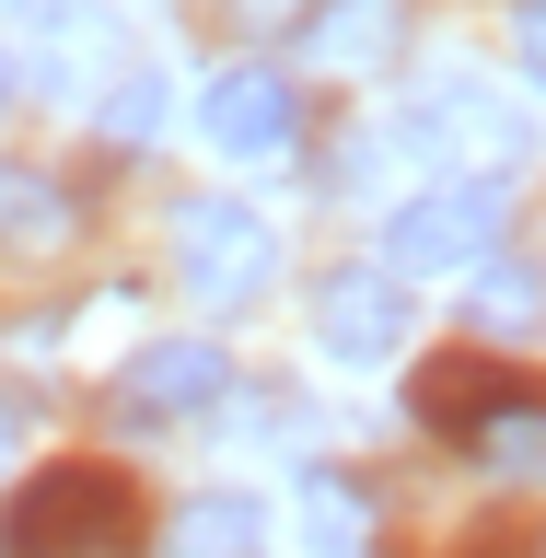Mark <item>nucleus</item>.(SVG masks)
Listing matches in <instances>:
<instances>
[{
    "label": "nucleus",
    "mask_w": 546,
    "mask_h": 558,
    "mask_svg": "<svg viewBox=\"0 0 546 558\" xmlns=\"http://www.w3.org/2000/svg\"><path fill=\"white\" fill-rule=\"evenodd\" d=\"M0 547L12 558H129L139 547V488L117 465H47V477L12 488Z\"/></svg>",
    "instance_id": "obj_1"
},
{
    "label": "nucleus",
    "mask_w": 546,
    "mask_h": 558,
    "mask_svg": "<svg viewBox=\"0 0 546 558\" xmlns=\"http://www.w3.org/2000/svg\"><path fill=\"white\" fill-rule=\"evenodd\" d=\"M500 233H512V174L477 163V174L418 186V198L384 221V268H396V279H442V268H477Z\"/></svg>",
    "instance_id": "obj_2"
},
{
    "label": "nucleus",
    "mask_w": 546,
    "mask_h": 558,
    "mask_svg": "<svg viewBox=\"0 0 546 558\" xmlns=\"http://www.w3.org/2000/svg\"><path fill=\"white\" fill-rule=\"evenodd\" d=\"M174 268H186V291H198L209 314L268 303V279H279L268 209H244V198H186V209H174Z\"/></svg>",
    "instance_id": "obj_3"
},
{
    "label": "nucleus",
    "mask_w": 546,
    "mask_h": 558,
    "mask_svg": "<svg viewBox=\"0 0 546 558\" xmlns=\"http://www.w3.org/2000/svg\"><path fill=\"white\" fill-rule=\"evenodd\" d=\"M198 140H209V151H233V163H268V151L303 140V94H291L279 70L233 59V70H209V94H198Z\"/></svg>",
    "instance_id": "obj_4"
},
{
    "label": "nucleus",
    "mask_w": 546,
    "mask_h": 558,
    "mask_svg": "<svg viewBox=\"0 0 546 558\" xmlns=\"http://www.w3.org/2000/svg\"><path fill=\"white\" fill-rule=\"evenodd\" d=\"M221 396H233V361H221L209 338H151L129 373H117V418H139V430H163V418H209Z\"/></svg>",
    "instance_id": "obj_5"
},
{
    "label": "nucleus",
    "mask_w": 546,
    "mask_h": 558,
    "mask_svg": "<svg viewBox=\"0 0 546 558\" xmlns=\"http://www.w3.org/2000/svg\"><path fill=\"white\" fill-rule=\"evenodd\" d=\"M314 338L338 349V361H396V349H408V291H396V268H326Z\"/></svg>",
    "instance_id": "obj_6"
},
{
    "label": "nucleus",
    "mask_w": 546,
    "mask_h": 558,
    "mask_svg": "<svg viewBox=\"0 0 546 558\" xmlns=\"http://www.w3.org/2000/svg\"><path fill=\"white\" fill-rule=\"evenodd\" d=\"M396 47H408V0H314V12H303V59L338 70V82L384 70Z\"/></svg>",
    "instance_id": "obj_7"
},
{
    "label": "nucleus",
    "mask_w": 546,
    "mask_h": 558,
    "mask_svg": "<svg viewBox=\"0 0 546 558\" xmlns=\"http://www.w3.org/2000/svg\"><path fill=\"white\" fill-rule=\"evenodd\" d=\"M512 396H535V384L500 373L488 349H442V361H418V384H408V408L430 418V430H477V418H500Z\"/></svg>",
    "instance_id": "obj_8"
},
{
    "label": "nucleus",
    "mask_w": 546,
    "mask_h": 558,
    "mask_svg": "<svg viewBox=\"0 0 546 558\" xmlns=\"http://www.w3.org/2000/svg\"><path fill=\"white\" fill-rule=\"evenodd\" d=\"M163 558H268V500H256V488H198V500H174Z\"/></svg>",
    "instance_id": "obj_9"
},
{
    "label": "nucleus",
    "mask_w": 546,
    "mask_h": 558,
    "mask_svg": "<svg viewBox=\"0 0 546 558\" xmlns=\"http://www.w3.org/2000/svg\"><path fill=\"white\" fill-rule=\"evenodd\" d=\"M70 233H82V198H70L59 174L0 163V244H12V256H59Z\"/></svg>",
    "instance_id": "obj_10"
},
{
    "label": "nucleus",
    "mask_w": 546,
    "mask_h": 558,
    "mask_svg": "<svg viewBox=\"0 0 546 558\" xmlns=\"http://www.w3.org/2000/svg\"><path fill=\"white\" fill-rule=\"evenodd\" d=\"M465 442H477V465H488V477L535 488V477H546V396H512V408H500V418H477Z\"/></svg>",
    "instance_id": "obj_11"
},
{
    "label": "nucleus",
    "mask_w": 546,
    "mask_h": 558,
    "mask_svg": "<svg viewBox=\"0 0 546 558\" xmlns=\"http://www.w3.org/2000/svg\"><path fill=\"white\" fill-rule=\"evenodd\" d=\"M477 326H488V338H535V326H546V279L512 268L500 244L477 256Z\"/></svg>",
    "instance_id": "obj_12"
},
{
    "label": "nucleus",
    "mask_w": 546,
    "mask_h": 558,
    "mask_svg": "<svg viewBox=\"0 0 546 558\" xmlns=\"http://www.w3.org/2000/svg\"><path fill=\"white\" fill-rule=\"evenodd\" d=\"M303 558H361V488L303 477Z\"/></svg>",
    "instance_id": "obj_13"
},
{
    "label": "nucleus",
    "mask_w": 546,
    "mask_h": 558,
    "mask_svg": "<svg viewBox=\"0 0 546 558\" xmlns=\"http://www.w3.org/2000/svg\"><path fill=\"white\" fill-rule=\"evenodd\" d=\"M105 140H163V70H117V82H105Z\"/></svg>",
    "instance_id": "obj_14"
},
{
    "label": "nucleus",
    "mask_w": 546,
    "mask_h": 558,
    "mask_svg": "<svg viewBox=\"0 0 546 558\" xmlns=\"http://www.w3.org/2000/svg\"><path fill=\"white\" fill-rule=\"evenodd\" d=\"M512 59H523V82H546V0L512 12Z\"/></svg>",
    "instance_id": "obj_15"
},
{
    "label": "nucleus",
    "mask_w": 546,
    "mask_h": 558,
    "mask_svg": "<svg viewBox=\"0 0 546 558\" xmlns=\"http://www.w3.org/2000/svg\"><path fill=\"white\" fill-rule=\"evenodd\" d=\"M0 12H12V24H59L70 0H0Z\"/></svg>",
    "instance_id": "obj_16"
},
{
    "label": "nucleus",
    "mask_w": 546,
    "mask_h": 558,
    "mask_svg": "<svg viewBox=\"0 0 546 558\" xmlns=\"http://www.w3.org/2000/svg\"><path fill=\"white\" fill-rule=\"evenodd\" d=\"M12 442H24V408H12V396H0V465H12Z\"/></svg>",
    "instance_id": "obj_17"
},
{
    "label": "nucleus",
    "mask_w": 546,
    "mask_h": 558,
    "mask_svg": "<svg viewBox=\"0 0 546 558\" xmlns=\"http://www.w3.org/2000/svg\"><path fill=\"white\" fill-rule=\"evenodd\" d=\"M0 117H12V70H0Z\"/></svg>",
    "instance_id": "obj_18"
}]
</instances>
